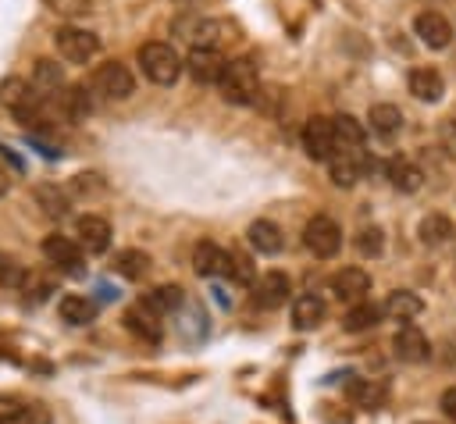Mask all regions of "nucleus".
I'll return each mask as SVG.
<instances>
[{
  "label": "nucleus",
  "instance_id": "f257e3e1",
  "mask_svg": "<svg viewBox=\"0 0 456 424\" xmlns=\"http://www.w3.org/2000/svg\"><path fill=\"white\" fill-rule=\"evenodd\" d=\"M135 57H139L142 75H146L150 82H157V86H175L178 75H182V68H185V61L178 57V50H175L171 43H160V39L142 43Z\"/></svg>",
  "mask_w": 456,
  "mask_h": 424
},
{
  "label": "nucleus",
  "instance_id": "f03ea898",
  "mask_svg": "<svg viewBox=\"0 0 456 424\" xmlns=\"http://www.w3.org/2000/svg\"><path fill=\"white\" fill-rule=\"evenodd\" d=\"M217 86H221V96H224L228 103H239V107L256 103V96H260V75H256V64H253L249 57L228 61V68H224V75H221Z\"/></svg>",
  "mask_w": 456,
  "mask_h": 424
},
{
  "label": "nucleus",
  "instance_id": "7ed1b4c3",
  "mask_svg": "<svg viewBox=\"0 0 456 424\" xmlns=\"http://www.w3.org/2000/svg\"><path fill=\"white\" fill-rule=\"evenodd\" d=\"M53 43H57V53L68 61V64H89L96 53H100V39L89 32V29H78V25H64L53 32Z\"/></svg>",
  "mask_w": 456,
  "mask_h": 424
},
{
  "label": "nucleus",
  "instance_id": "20e7f679",
  "mask_svg": "<svg viewBox=\"0 0 456 424\" xmlns=\"http://www.w3.org/2000/svg\"><path fill=\"white\" fill-rule=\"evenodd\" d=\"M367 167H370V157H367L360 146H346V150H335V153L328 157V175H331V182L342 185V189L356 185V182L367 175Z\"/></svg>",
  "mask_w": 456,
  "mask_h": 424
},
{
  "label": "nucleus",
  "instance_id": "39448f33",
  "mask_svg": "<svg viewBox=\"0 0 456 424\" xmlns=\"http://www.w3.org/2000/svg\"><path fill=\"white\" fill-rule=\"evenodd\" d=\"M303 242H306V249H310L314 257L328 260V257H335L338 246H342V228H338L331 217L317 214V217L306 221V228H303Z\"/></svg>",
  "mask_w": 456,
  "mask_h": 424
},
{
  "label": "nucleus",
  "instance_id": "423d86ee",
  "mask_svg": "<svg viewBox=\"0 0 456 424\" xmlns=\"http://www.w3.org/2000/svg\"><path fill=\"white\" fill-rule=\"evenodd\" d=\"M93 86H96V93H103L107 100H128V96L135 93V78H132V71H128L121 61L100 64L96 75H93Z\"/></svg>",
  "mask_w": 456,
  "mask_h": 424
},
{
  "label": "nucleus",
  "instance_id": "0eeeda50",
  "mask_svg": "<svg viewBox=\"0 0 456 424\" xmlns=\"http://www.w3.org/2000/svg\"><path fill=\"white\" fill-rule=\"evenodd\" d=\"M224 68H228V61H224L217 50H210V46H192L189 57H185V71H189L200 86H217L221 75H224Z\"/></svg>",
  "mask_w": 456,
  "mask_h": 424
},
{
  "label": "nucleus",
  "instance_id": "6e6552de",
  "mask_svg": "<svg viewBox=\"0 0 456 424\" xmlns=\"http://www.w3.org/2000/svg\"><path fill=\"white\" fill-rule=\"evenodd\" d=\"M303 150H306L310 160H328V157L338 150L331 118H310V121L303 125Z\"/></svg>",
  "mask_w": 456,
  "mask_h": 424
},
{
  "label": "nucleus",
  "instance_id": "1a4fd4ad",
  "mask_svg": "<svg viewBox=\"0 0 456 424\" xmlns=\"http://www.w3.org/2000/svg\"><path fill=\"white\" fill-rule=\"evenodd\" d=\"M413 36H417L424 46H431V50H445V46L452 43V25H449V18L438 14V11H420V14L413 18Z\"/></svg>",
  "mask_w": 456,
  "mask_h": 424
},
{
  "label": "nucleus",
  "instance_id": "9d476101",
  "mask_svg": "<svg viewBox=\"0 0 456 424\" xmlns=\"http://www.w3.org/2000/svg\"><path fill=\"white\" fill-rule=\"evenodd\" d=\"M392 353L403 363H424L431 356V342L417 324H399V331L392 335Z\"/></svg>",
  "mask_w": 456,
  "mask_h": 424
},
{
  "label": "nucleus",
  "instance_id": "9b49d317",
  "mask_svg": "<svg viewBox=\"0 0 456 424\" xmlns=\"http://www.w3.org/2000/svg\"><path fill=\"white\" fill-rule=\"evenodd\" d=\"M328 289L335 292V299L346 303H363V296L370 292V274L363 267H342L328 278Z\"/></svg>",
  "mask_w": 456,
  "mask_h": 424
},
{
  "label": "nucleus",
  "instance_id": "f8f14e48",
  "mask_svg": "<svg viewBox=\"0 0 456 424\" xmlns=\"http://www.w3.org/2000/svg\"><path fill=\"white\" fill-rule=\"evenodd\" d=\"M289 292H292L289 274H285V271H267V274H260L256 285H253V303L264 306V310H274V306H281V303L289 299Z\"/></svg>",
  "mask_w": 456,
  "mask_h": 424
},
{
  "label": "nucleus",
  "instance_id": "ddd939ff",
  "mask_svg": "<svg viewBox=\"0 0 456 424\" xmlns=\"http://www.w3.org/2000/svg\"><path fill=\"white\" fill-rule=\"evenodd\" d=\"M75 232H78V246L86 253H107L110 249V224L96 214H82L75 221Z\"/></svg>",
  "mask_w": 456,
  "mask_h": 424
},
{
  "label": "nucleus",
  "instance_id": "4468645a",
  "mask_svg": "<svg viewBox=\"0 0 456 424\" xmlns=\"http://www.w3.org/2000/svg\"><path fill=\"white\" fill-rule=\"evenodd\" d=\"M43 257L61 271H82V246L71 242L68 235H46L43 239Z\"/></svg>",
  "mask_w": 456,
  "mask_h": 424
},
{
  "label": "nucleus",
  "instance_id": "2eb2a0df",
  "mask_svg": "<svg viewBox=\"0 0 456 424\" xmlns=\"http://www.w3.org/2000/svg\"><path fill=\"white\" fill-rule=\"evenodd\" d=\"M125 328H128L132 335H139L142 342H160V335H164L160 314H153L142 299H139L135 306H128V310H125Z\"/></svg>",
  "mask_w": 456,
  "mask_h": 424
},
{
  "label": "nucleus",
  "instance_id": "dca6fc26",
  "mask_svg": "<svg viewBox=\"0 0 456 424\" xmlns=\"http://www.w3.org/2000/svg\"><path fill=\"white\" fill-rule=\"evenodd\" d=\"M406 86H410V93H413L417 100H424V103H438L442 93H445V78H442L438 68H413L410 78H406Z\"/></svg>",
  "mask_w": 456,
  "mask_h": 424
},
{
  "label": "nucleus",
  "instance_id": "f3484780",
  "mask_svg": "<svg viewBox=\"0 0 456 424\" xmlns=\"http://www.w3.org/2000/svg\"><path fill=\"white\" fill-rule=\"evenodd\" d=\"M420 310H424V299H420L417 292H410V289H395V292L381 303V314L392 317V321H403V324H410Z\"/></svg>",
  "mask_w": 456,
  "mask_h": 424
},
{
  "label": "nucleus",
  "instance_id": "a211bd4d",
  "mask_svg": "<svg viewBox=\"0 0 456 424\" xmlns=\"http://www.w3.org/2000/svg\"><path fill=\"white\" fill-rule=\"evenodd\" d=\"M346 399H349L353 406H360V410H378V406L385 403V388H381L378 381H370V378L349 374V381H346Z\"/></svg>",
  "mask_w": 456,
  "mask_h": 424
},
{
  "label": "nucleus",
  "instance_id": "6ab92c4d",
  "mask_svg": "<svg viewBox=\"0 0 456 424\" xmlns=\"http://www.w3.org/2000/svg\"><path fill=\"white\" fill-rule=\"evenodd\" d=\"M385 175H388V182H392L399 192H417V189L424 185V171H420L413 160H406V157H392V160L385 164Z\"/></svg>",
  "mask_w": 456,
  "mask_h": 424
},
{
  "label": "nucleus",
  "instance_id": "aec40b11",
  "mask_svg": "<svg viewBox=\"0 0 456 424\" xmlns=\"http://www.w3.org/2000/svg\"><path fill=\"white\" fill-rule=\"evenodd\" d=\"M249 246H253L256 253H267V257H274V253H281V246H285V235H281V228H278L274 221L260 217V221H253V224H249Z\"/></svg>",
  "mask_w": 456,
  "mask_h": 424
},
{
  "label": "nucleus",
  "instance_id": "412c9836",
  "mask_svg": "<svg viewBox=\"0 0 456 424\" xmlns=\"http://www.w3.org/2000/svg\"><path fill=\"white\" fill-rule=\"evenodd\" d=\"M324 314H328V306H324V299H321L317 292H306V296H299V299L292 303V324H296L299 331L317 328V324L324 321Z\"/></svg>",
  "mask_w": 456,
  "mask_h": 424
},
{
  "label": "nucleus",
  "instance_id": "4be33fe9",
  "mask_svg": "<svg viewBox=\"0 0 456 424\" xmlns=\"http://www.w3.org/2000/svg\"><path fill=\"white\" fill-rule=\"evenodd\" d=\"M57 310H61V321H68V324H75V328L93 324V317H96V303H93L89 296H78V292L61 296Z\"/></svg>",
  "mask_w": 456,
  "mask_h": 424
},
{
  "label": "nucleus",
  "instance_id": "5701e85b",
  "mask_svg": "<svg viewBox=\"0 0 456 424\" xmlns=\"http://www.w3.org/2000/svg\"><path fill=\"white\" fill-rule=\"evenodd\" d=\"M142 303L153 310V314H171V310H178L182 303H185V292H182V285H157V289H150L146 296H142Z\"/></svg>",
  "mask_w": 456,
  "mask_h": 424
},
{
  "label": "nucleus",
  "instance_id": "b1692460",
  "mask_svg": "<svg viewBox=\"0 0 456 424\" xmlns=\"http://www.w3.org/2000/svg\"><path fill=\"white\" fill-rule=\"evenodd\" d=\"M57 107H61V114L68 121H86V114L93 110V103H89L82 86H68L64 93H57Z\"/></svg>",
  "mask_w": 456,
  "mask_h": 424
},
{
  "label": "nucleus",
  "instance_id": "393cba45",
  "mask_svg": "<svg viewBox=\"0 0 456 424\" xmlns=\"http://www.w3.org/2000/svg\"><path fill=\"white\" fill-rule=\"evenodd\" d=\"M32 89H39V93H61V89H64V71H61V64L50 61V57H39V61H36V75H32Z\"/></svg>",
  "mask_w": 456,
  "mask_h": 424
},
{
  "label": "nucleus",
  "instance_id": "a878e982",
  "mask_svg": "<svg viewBox=\"0 0 456 424\" xmlns=\"http://www.w3.org/2000/svg\"><path fill=\"white\" fill-rule=\"evenodd\" d=\"M367 121H370V128L378 135H395L403 128V110L395 103H374L370 114H367Z\"/></svg>",
  "mask_w": 456,
  "mask_h": 424
},
{
  "label": "nucleus",
  "instance_id": "bb28decb",
  "mask_svg": "<svg viewBox=\"0 0 456 424\" xmlns=\"http://www.w3.org/2000/svg\"><path fill=\"white\" fill-rule=\"evenodd\" d=\"M192 267H196V274H203V278L224 274V249L214 246V242H200L196 253H192Z\"/></svg>",
  "mask_w": 456,
  "mask_h": 424
},
{
  "label": "nucleus",
  "instance_id": "cd10ccee",
  "mask_svg": "<svg viewBox=\"0 0 456 424\" xmlns=\"http://www.w3.org/2000/svg\"><path fill=\"white\" fill-rule=\"evenodd\" d=\"M114 271H118L121 278L139 281V278L150 271V253H142V249H118V253H114Z\"/></svg>",
  "mask_w": 456,
  "mask_h": 424
},
{
  "label": "nucleus",
  "instance_id": "c85d7f7f",
  "mask_svg": "<svg viewBox=\"0 0 456 424\" xmlns=\"http://www.w3.org/2000/svg\"><path fill=\"white\" fill-rule=\"evenodd\" d=\"M381 317H385L381 306L363 299V303H353V306H349V314L342 317V328H346V331H367V328H374Z\"/></svg>",
  "mask_w": 456,
  "mask_h": 424
},
{
  "label": "nucleus",
  "instance_id": "c756f323",
  "mask_svg": "<svg viewBox=\"0 0 456 424\" xmlns=\"http://www.w3.org/2000/svg\"><path fill=\"white\" fill-rule=\"evenodd\" d=\"M331 125H335V143H338V150H346V146H363L367 128H363L353 114H338V118H331Z\"/></svg>",
  "mask_w": 456,
  "mask_h": 424
},
{
  "label": "nucleus",
  "instance_id": "7c9ffc66",
  "mask_svg": "<svg viewBox=\"0 0 456 424\" xmlns=\"http://www.w3.org/2000/svg\"><path fill=\"white\" fill-rule=\"evenodd\" d=\"M32 196H36V203L43 207V214H46V217H64V214H68V207H71V203H68V196H64L57 185H50V182L36 185V192H32Z\"/></svg>",
  "mask_w": 456,
  "mask_h": 424
},
{
  "label": "nucleus",
  "instance_id": "2f4dec72",
  "mask_svg": "<svg viewBox=\"0 0 456 424\" xmlns=\"http://www.w3.org/2000/svg\"><path fill=\"white\" fill-rule=\"evenodd\" d=\"M420 242H428V246H442V242H449L452 239V221L445 217V214H428L424 221H420Z\"/></svg>",
  "mask_w": 456,
  "mask_h": 424
},
{
  "label": "nucleus",
  "instance_id": "473e14b6",
  "mask_svg": "<svg viewBox=\"0 0 456 424\" xmlns=\"http://www.w3.org/2000/svg\"><path fill=\"white\" fill-rule=\"evenodd\" d=\"M224 274H228L232 281H239V285H249V281H253V264H249V257L239 253V249H228V253H224Z\"/></svg>",
  "mask_w": 456,
  "mask_h": 424
},
{
  "label": "nucleus",
  "instance_id": "72a5a7b5",
  "mask_svg": "<svg viewBox=\"0 0 456 424\" xmlns=\"http://www.w3.org/2000/svg\"><path fill=\"white\" fill-rule=\"evenodd\" d=\"M0 424H32V410L14 395H0Z\"/></svg>",
  "mask_w": 456,
  "mask_h": 424
},
{
  "label": "nucleus",
  "instance_id": "f704fd0d",
  "mask_svg": "<svg viewBox=\"0 0 456 424\" xmlns=\"http://www.w3.org/2000/svg\"><path fill=\"white\" fill-rule=\"evenodd\" d=\"M356 249H360V257H381V249H385V232H381L378 224L363 228V232L356 235Z\"/></svg>",
  "mask_w": 456,
  "mask_h": 424
},
{
  "label": "nucleus",
  "instance_id": "c9c22d12",
  "mask_svg": "<svg viewBox=\"0 0 456 424\" xmlns=\"http://www.w3.org/2000/svg\"><path fill=\"white\" fill-rule=\"evenodd\" d=\"M438 143H442L445 157L456 160V118H445V121L438 125Z\"/></svg>",
  "mask_w": 456,
  "mask_h": 424
},
{
  "label": "nucleus",
  "instance_id": "e433bc0d",
  "mask_svg": "<svg viewBox=\"0 0 456 424\" xmlns=\"http://www.w3.org/2000/svg\"><path fill=\"white\" fill-rule=\"evenodd\" d=\"M50 4V11H57V14H82V11H89V0H46Z\"/></svg>",
  "mask_w": 456,
  "mask_h": 424
},
{
  "label": "nucleus",
  "instance_id": "4c0bfd02",
  "mask_svg": "<svg viewBox=\"0 0 456 424\" xmlns=\"http://www.w3.org/2000/svg\"><path fill=\"white\" fill-rule=\"evenodd\" d=\"M438 403H442V413L456 424V385H449V388L442 392V399H438Z\"/></svg>",
  "mask_w": 456,
  "mask_h": 424
},
{
  "label": "nucleus",
  "instance_id": "58836bf2",
  "mask_svg": "<svg viewBox=\"0 0 456 424\" xmlns=\"http://www.w3.org/2000/svg\"><path fill=\"white\" fill-rule=\"evenodd\" d=\"M0 278H4V281H14V278L7 274V260H4V257H0Z\"/></svg>",
  "mask_w": 456,
  "mask_h": 424
},
{
  "label": "nucleus",
  "instance_id": "ea45409f",
  "mask_svg": "<svg viewBox=\"0 0 456 424\" xmlns=\"http://www.w3.org/2000/svg\"><path fill=\"white\" fill-rule=\"evenodd\" d=\"M4 189H7V175L0 171V192H4Z\"/></svg>",
  "mask_w": 456,
  "mask_h": 424
},
{
  "label": "nucleus",
  "instance_id": "a19ab883",
  "mask_svg": "<svg viewBox=\"0 0 456 424\" xmlns=\"http://www.w3.org/2000/svg\"><path fill=\"white\" fill-rule=\"evenodd\" d=\"M417 424H428V420H417Z\"/></svg>",
  "mask_w": 456,
  "mask_h": 424
}]
</instances>
